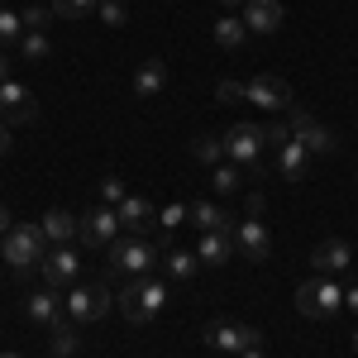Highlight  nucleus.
<instances>
[{"mask_svg": "<svg viewBox=\"0 0 358 358\" xmlns=\"http://www.w3.org/2000/svg\"><path fill=\"white\" fill-rule=\"evenodd\" d=\"M115 301H120V310H124V320H129V325H153V320H158V310L167 306V287L158 282V277L143 273V277H129V282H124V292H120Z\"/></svg>", "mask_w": 358, "mask_h": 358, "instance_id": "1", "label": "nucleus"}, {"mask_svg": "<svg viewBox=\"0 0 358 358\" xmlns=\"http://www.w3.org/2000/svg\"><path fill=\"white\" fill-rule=\"evenodd\" d=\"M5 263L15 268V273H29V268H43V258H48V234H43V224H15L5 239Z\"/></svg>", "mask_w": 358, "mask_h": 358, "instance_id": "2", "label": "nucleus"}, {"mask_svg": "<svg viewBox=\"0 0 358 358\" xmlns=\"http://www.w3.org/2000/svg\"><path fill=\"white\" fill-rule=\"evenodd\" d=\"M296 310L306 320H330V315L344 310V287L334 277H310V282L296 287Z\"/></svg>", "mask_w": 358, "mask_h": 358, "instance_id": "3", "label": "nucleus"}, {"mask_svg": "<svg viewBox=\"0 0 358 358\" xmlns=\"http://www.w3.org/2000/svg\"><path fill=\"white\" fill-rule=\"evenodd\" d=\"M158 263V248L148 244L143 234H129V239H115L110 244V273L120 277H143Z\"/></svg>", "mask_w": 358, "mask_h": 358, "instance_id": "4", "label": "nucleus"}, {"mask_svg": "<svg viewBox=\"0 0 358 358\" xmlns=\"http://www.w3.org/2000/svg\"><path fill=\"white\" fill-rule=\"evenodd\" d=\"M62 306H67V315H72L77 325H91V320H101L115 306V296H110L106 282H91V287H72V292L62 296Z\"/></svg>", "mask_w": 358, "mask_h": 358, "instance_id": "5", "label": "nucleus"}, {"mask_svg": "<svg viewBox=\"0 0 358 358\" xmlns=\"http://www.w3.org/2000/svg\"><path fill=\"white\" fill-rule=\"evenodd\" d=\"M244 101L248 106H263V110H273V115H287L292 110V86L282 82L277 72H258V77L244 82Z\"/></svg>", "mask_w": 358, "mask_h": 358, "instance_id": "6", "label": "nucleus"}, {"mask_svg": "<svg viewBox=\"0 0 358 358\" xmlns=\"http://www.w3.org/2000/svg\"><path fill=\"white\" fill-rule=\"evenodd\" d=\"M263 143H268V138H263V129L239 120V124H229V129H224V158H229V163H239V167H258Z\"/></svg>", "mask_w": 358, "mask_h": 358, "instance_id": "7", "label": "nucleus"}, {"mask_svg": "<svg viewBox=\"0 0 358 358\" xmlns=\"http://www.w3.org/2000/svg\"><path fill=\"white\" fill-rule=\"evenodd\" d=\"M77 239L86 248H110L120 239V215H115V206H91L82 220H77Z\"/></svg>", "mask_w": 358, "mask_h": 358, "instance_id": "8", "label": "nucleus"}, {"mask_svg": "<svg viewBox=\"0 0 358 358\" xmlns=\"http://www.w3.org/2000/svg\"><path fill=\"white\" fill-rule=\"evenodd\" d=\"M206 344H210V349H224V354H244V349H253V344H263V334L253 330V325L215 320V325H206Z\"/></svg>", "mask_w": 358, "mask_h": 358, "instance_id": "9", "label": "nucleus"}, {"mask_svg": "<svg viewBox=\"0 0 358 358\" xmlns=\"http://www.w3.org/2000/svg\"><path fill=\"white\" fill-rule=\"evenodd\" d=\"M287 124H292V138H296V143H306L310 153H334V134L320 124V120H315V115H306V110H296V106H292V110H287Z\"/></svg>", "mask_w": 358, "mask_h": 358, "instance_id": "10", "label": "nucleus"}, {"mask_svg": "<svg viewBox=\"0 0 358 358\" xmlns=\"http://www.w3.org/2000/svg\"><path fill=\"white\" fill-rule=\"evenodd\" d=\"M234 248L244 253L248 263H263V258L273 253V234H268V224L258 220V215L239 220V224H234Z\"/></svg>", "mask_w": 358, "mask_h": 358, "instance_id": "11", "label": "nucleus"}, {"mask_svg": "<svg viewBox=\"0 0 358 358\" xmlns=\"http://www.w3.org/2000/svg\"><path fill=\"white\" fill-rule=\"evenodd\" d=\"M24 315H29V325L53 330L57 320H67V306H62V296H57L53 287H43V292H29L24 296Z\"/></svg>", "mask_w": 358, "mask_h": 358, "instance_id": "12", "label": "nucleus"}, {"mask_svg": "<svg viewBox=\"0 0 358 358\" xmlns=\"http://www.w3.org/2000/svg\"><path fill=\"white\" fill-rule=\"evenodd\" d=\"M34 115H38V106H34L29 86H20V82H0V120H5V124H29Z\"/></svg>", "mask_w": 358, "mask_h": 358, "instance_id": "13", "label": "nucleus"}, {"mask_svg": "<svg viewBox=\"0 0 358 358\" xmlns=\"http://www.w3.org/2000/svg\"><path fill=\"white\" fill-rule=\"evenodd\" d=\"M77 273H82V258H77V248H53L48 258H43V282L53 287V292H62V287H72L77 282Z\"/></svg>", "mask_w": 358, "mask_h": 358, "instance_id": "14", "label": "nucleus"}, {"mask_svg": "<svg viewBox=\"0 0 358 358\" xmlns=\"http://www.w3.org/2000/svg\"><path fill=\"white\" fill-rule=\"evenodd\" d=\"M349 263H354V248L344 244V239H325V244H315V253H310L315 277H334V273H344Z\"/></svg>", "mask_w": 358, "mask_h": 358, "instance_id": "15", "label": "nucleus"}, {"mask_svg": "<svg viewBox=\"0 0 358 358\" xmlns=\"http://www.w3.org/2000/svg\"><path fill=\"white\" fill-rule=\"evenodd\" d=\"M287 20V10H282V0H244V24L248 34H277Z\"/></svg>", "mask_w": 358, "mask_h": 358, "instance_id": "16", "label": "nucleus"}, {"mask_svg": "<svg viewBox=\"0 0 358 358\" xmlns=\"http://www.w3.org/2000/svg\"><path fill=\"white\" fill-rule=\"evenodd\" d=\"M234 253H239V248H234V229H206L201 244H196V258H201L206 268H220Z\"/></svg>", "mask_w": 358, "mask_h": 358, "instance_id": "17", "label": "nucleus"}, {"mask_svg": "<svg viewBox=\"0 0 358 358\" xmlns=\"http://www.w3.org/2000/svg\"><path fill=\"white\" fill-rule=\"evenodd\" d=\"M277 167H282L287 182H306V172H310V148L296 143V138H287V143L277 148Z\"/></svg>", "mask_w": 358, "mask_h": 358, "instance_id": "18", "label": "nucleus"}, {"mask_svg": "<svg viewBox=\"0 0 358 358\" xmlns=\"http://www.w3.org/2000/svg\"><path fill=\"white\" fill-rule=\"evenodd\" d=\"M115 215H120V229H129V234H143L148 224L158 220V215H153V206H148L143 196H124V201L115 206Z\"/></svg>", "mask_w": 358, "mask_h": 358, "instance_id": "19", "label": "nucleus"}, {"mask_svg": "<svg viewBox=\"0 0 358 358\" xmlns=\"http://www.w3.org/2000/svg\"><path fill=\"white\" fill-rule=\"evenodd\" d=\"M187 215L196 220L201 234H206V229H234V215H229L224 206H215V201H196V206H187Z\"/></svg>", "mask_w": 358, "mask_h": 358, "instance_id": "20", "label": "nucleus"}, {"mask_svg": "<svg viewBox=\"0 0 358 358\" xmlns=\"http://www.w3.org/2000/svg\"><path fill=\"white\" fill-rule=\"evenodd\" d=\"M163 86H167V62L163 57H148V62L134 72V91L138 96H158Z\"/></svg>", "mask_w": 358, "mask_h": 358, "instance_id": "21", "label": "nucleus"}, {"mask_svg": "<svg viewBox=\"0 0 358 358\" xmlns=\"http://www.w3.org/2000/svg\"><path fill=\"white\" fill-rule=\"evenodd\" d=\"M192 158L206 167H220L224 163V134H196L192 138Z\"/></svg>", "mask_w": 358, "mask_h": 358, "instance_id": "22", "label": "nucleus"}, {"mask_svg": "<svg viewBox=\"0 0 358 358\" xmlns=\"http://www.w3.org/2000/svg\"><path fill=\"white\" fill-rule=\"evenodd\" d=\"M48 334H53V358H72V354H77V344H82V339H77V320H72V315H67V320H57Z\"/></svg>", "mask_w": 358, "mask_h": 358, "instance_id": "23", "label": "nucleus"}, {"mask_svg": "<svg viewBox=\"0 0 358 358\" xmlns=\"http://www.w3.org/2000/svg\"><path fill=\"white\" fill-rule=\"evenodd\" d=\"M43 234H48L53 244H67V239L77 234V215H67V210H48V215H43Z\"/></svg>", "mask_w": 358, "mask_h": 358, "instance_id": "24", "label": "nucleus"}, {"mask_svg": "<svg viewBox=\"0 0 358 358\" xmlns=\"http://www.w3.org/2000/svg\"><path fill=\"white\" fill-rule=\"evenodd\" d=\"M210 187H215L220 196H234L239 187H244V177H239V163H229V158H224L220 167H210Z\"/></svg>", "mask_w": 358, "mask_h": 358, "instance_id": "25", "label": "nucleus"}, {"mask_svg": "<svg viewBox=\"0 0 358 358\" xmlns=\"http://www.w3.org/2000/svg\"><path fill=\"white\" fill-rule=\"evenodd\" d=\"M244 38H248V24L234 20V15H224L220 24H215V43L220 48H244Z\"/></svg>", "mask_w": 358, "mask_h": 358, "instance_id": "26", "label": "nucleus"}, {"mask_svg": "<svg viewBox=\"0 0 358 358\" xmlns=\"http://www.w3.org/2000/svg\"><path fill=\"white\" fill-rule=\"evenodd\" d=\"M196 268H201V258H196L192 248H172V253H167V273L177 277V282H192Z\"/></svg>", "mask_w": 358, "mask_h": 358, "instance_id": "27", "label": "nucleus"}, {"mask_svg": "<svg viewBox=\"0 0 358 358\" xmlns=\"http://www.w3.org/2000/svg\"><path fill=\"white\" fill-rule=\"evenodd\" d=\"M20 53H24L29 62H43V57L53 53V43H48V34H43V29H24V38H20Z\"/></svg>", "mask_w": 358, "mask_h": 358, "instance_id": "28", "label": "nucleus"}, {"mask_svg": "<svg viewBox=\"0 0 358 358\" xmlns=\"http://www.w3.org/2000/svg\"><path fill=\"white\" fill-rule=\"evenodd\" d=\"M24 38V15H15V10H0V48H15Z\"/></svg>", "mask_w": 358, "mask_h": 358, "instance_id": "29", "label": "nucleus"}, {"mask_svg": "<svg viewBox=\"0 0 358 358\" xmlns=\"http://www.w3.org/2000/svg\"><path fill=\"white\" fill-rule=\"evenodd\" d=\"M96 5H101V0H53L48 10H53L57 20H86V15H91Z\"/></svg>", "mask_w": 358, "mask_h": 358, "instance_id": "30", "label": "nucleus"}, {"mask_svg": "<svg viewBox=\"0 0 358 358\" xmlns=\"http://www.w3.org/2000/svg\"><path fill=\"white\" fill-rule=\"evenodd\" d=\"M96 15H101V20H106L110 29H124V24H129V10H124V0H101V5H96Z\"/></svg>", "mask_w": 358, "mask_h": 358, "instance_id": "31", "label": "nucleus"}, {"mask_svg": "<svg viewBox=\"0 0 358 358\" xmlns=\"http://www.w3.org/2000/svg\"><path fill=\"white\" fill-rule=\"evenodd\" d=\"M263 138H268V143H273V148H282V143H287V138H292V124H287V115H282V120H273V124H268V129H263Z\"/></svg>", "mask_w": 358, "mask_h": 358, "instance_id": "32", "label": "nucleus"}, {"mask_svg": "<svg viewBox=\"0 0 358 358\" xmlns=\"http://www.w3.org/2000/svg\"><path fill=\"white\" fill-rule=\"evenodd\" d=\"M48 20H53V10H48V5H29V10H24V29H43Z\"/></svg>", "mask_w": 358, "mask_h": 358, "instance_id": "33", "label": "nucleus"}, {"mask_svg": "<svg viewBox=\"0 0 358 358\" xmlns=\"http://www.w3.org/2000/svg\"><path fill=\"white\" fill-rule=\"evenodd\" d=\"M101 196H106V206H120V201H124V187H120V177H106V182H101Z\"/></svg>", "mask_w": 358, "mask_h": 358, "instance_id": "34", "label": "nucleus"}, {"mask_svg": "<svg viewBox=\"0 0 358 358\" xmlns=\"http://www.w3.org/2000/svg\"><path fill=\"white\" fill-rule=\"evenodd\" d=\"M187 220V206H167V210H158V224L163 229H172V224H182Z\"/></svg>", "mask_w": 358, "mask_h": 358, "instance_id": "35", "label": "nucleus"}, {"mask_svg": "<svg viewBox=\"0 0 358 358\" xmlns=\"http://www.w3.org/2000/svg\"><path fill=\"white\" fill-rule=\"evenodd\" d=\"M215 96H220L224 106H229V101H244V86H239V82H220V86H215Z\"/></svg>", "mask_w": 358, "mask_h": 358, "instance_id": "36", "label": "nucleus"}, {"mask_svg": "<svg viewBox=\"0 0 358 358\" xmlns=\"http://www.w3.org/2000/svg\"><path fill=\"white\" fill-rule=\"evenodd\" d=\"M5 153H10V124L0 120V158H5Z\"/></svg>", "mask_w": 358, "mask_h": 358, "instance_id": "37", "label": "nucleus"}, {"mask_svg": "<svg viewBox=\"0 0 358 358\" xmlns=\"http://www.w3.org/2000/svg\"><path fill=\"white\" fill-rule=\"evenodd\" d=\"M344 306H349V310L358 315V287H349V292H344Z\"/></svg>", "mask_w": 358, "mask_h": 358, "instance_id": "38", "label": "nucleus"}, {"mask_svg": "<svg viewBox=\"0 0 358 358\" xmlns=\"http://www.w3.org/2000/svg\"><path fill=\"white\" fill-rule=\"evenodd\" d=\"M10 229H15V224H10V210H5V206H0V239H5V234H10Z\"/></svg>", "mask_w": 358, "mask_h": 358, "instance_id": "39", "label": "nucleus"}, {"mask_svg": "<svg viewBox=\"0 0 358 358\" xmlns=\"http://www.w3.org/2000/svg\"><path fill=\"white\" fill-rule=\"evenodd\" d=\"M0 82H10V57H5V48H0Z\"/></svg>", "mask_w": 358, "mask_h": 358, "instance_id": "40", "label": "nucleus"}, {"mask_svg": "<svg viewBox=\"0 0 358 358\" xmlns=\"http://www.w3.org/2000/svg\"><path fill=\"white\" fill-rule=\"evenodd\" d=\"M239 358H268V354H263V344H253V349H244Z\"/></svg>", "mask_w": 358, "mask_h": 358, "instance_id": "41", "label": "nucleus"}, {"mask_svg": "<svg viewBox=\"0 0 358 358\" xmlns=\"http://www.w3.org/2000/svg\"><path fill=\"white\" fill-rule=\"evenodd\" d=\"M220 5H224V10H239V5H244V0H220Z\"/></svg>", "mask_w": 358, "mask_h": 358, "instance_id": "42", "label": "nucleus"}, {"mask_svg": "<svg viewBox=\"0 0 358 358\" xmlns=\"http://www.w3.org/2000/svg\"><path fill=\"white\" fill-rule=\"evenodd\" d=\"M354 354H358V330H354Z\"/></svg>", "mask_w": 358, "mask_h": 358, "instance_id": "43", "label": "nucleus"}, {"mask_svg": "<svg viewBox=\"0 0 358 358\" xmlns=\"http://www.w3.org/2000/svg\"><path fill=\"white\" fill-rule=\"evenodd\" d=\"M0 358H20V354H0Z\"/></svg>", "mask_w": 358, "mask_h": 358, "instance_id": "44", "label": "nucleus"}]
</instances>
